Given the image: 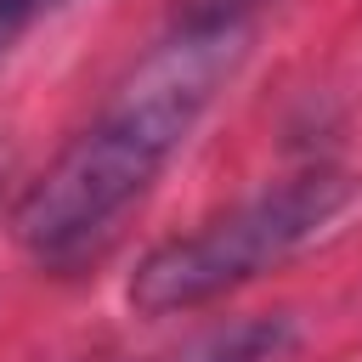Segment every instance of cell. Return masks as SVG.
<instances>
[{
	"label": "cell",
	"instance_id": "3957f363",
	"mask_svg": "<svg viewBox=\"0 0 362 362\" xmlns=\"http://www.w3.org/2000/svg\"><path fill=\"white\" fill-rule=\"evenodd\" d=\"M288 351V322L283 317H249L232 328H215L187 362H277Z\"/></svg>",
	"mask_w": 362,
	"mask_h": 362
},
{
	"label": "cell",
	"instance_id": "277c9868",
	"mask_svg": "<svg viewBox=\"0 0 362 362\" xmlns=\"http://www.w3.org/2000/svg\"><path fill=\"white\" fill-rule=\"evenodd\" d=\"M249 6H255V0H187L181 23H243Z\"/></svg>",
	"mask_w": 362,
	"mask_h": 362
},
{
	"label": "cell",
	"instance_id": "7a4b0ae2",
	"mask_svg": "<svg viewBox=\"0 0 362 362\" xmlns=\"http://www.w3.org/2000/svg\"><path fill=\"white\" fill-rule=\"evenodd\" d=\"M345 198H351L345 170L288 175L283 187L204 221L198 232L158 243L130 277V305L141 317H170V311L204 305V300L249 283L255 272L277 266L283 255H294L317 226H328L345 209Z\"/></svg>",
	"mask_w": 362,
	"mask_h": 362
},
{
	"label": "cell",
	"instance_id": "6da1fadb",
	"mask_svg": "<svg viewBox=\"0 0 362 362\" xmlns=\"http://www.w3.org/2000/svg\"><path fill=\"white\" fill-rule=\"evenodd\" d=\"M243 57V23H181L170 45H158L136 79L113 96V107L62 147V158L23 192L11 232L34 260H79L107 226L153 187L164 158L181 147L209 96L232 79Z\"/></svg>",
	"mask_w": 362,
	"mask_h": 362
},
{
	"label": "cell",
	"instance_id": "5b68a950",
	"mask_svg": "<svg viewBox=\"0 0 362 362\" xmlns=\"http://www.w3.org/2000/svg\"><path fill=\"white\" fill-rule=\"evenodd\" d=\"M90 362H124V356H90Z\"/></svg>",
	"mask_w": 362,
	"mask_h": 362
}]
</instances>
